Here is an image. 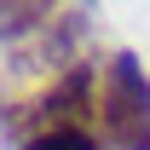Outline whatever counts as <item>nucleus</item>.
I'll return each mask as SVG.
<instances>
[{"label":"nucleus","mask_w":150,"mask_h":150,"mask_svg":"<svg viewBox=\"0 0 150 150\" xmlns=\"http://www.w3.org/2000/svg\"><path fill=\"white\" fill-rule=\"evenodd\" d=\"M18 150H98V139H93V127H58V133H40Z\"/></svg>","instance_id":"2"},{"label":"nucleus","mask_w":150,"mask_h":150,"mask_svg":"<svg viewBox=\"0 0 150 150\" xmlns=\"http://www.w3.org/2000/svg\"><path fill=\"white\" fill-rule=\"evenodd\" d=\"M98 133L115 150H150V81L133 52H115L98 81Z\"/></svg>","instance_id":"1"}]
</instances>
